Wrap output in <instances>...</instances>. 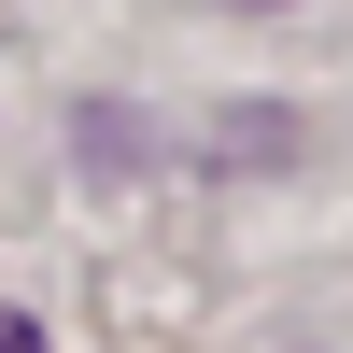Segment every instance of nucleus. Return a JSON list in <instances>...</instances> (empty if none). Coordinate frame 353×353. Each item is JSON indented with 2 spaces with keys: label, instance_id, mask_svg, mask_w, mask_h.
<instances>
[{
  "label": "nucleus",
  "instance_id": "f257e3e1",
  "mask_svg": "<svg viewBox=\"0 0 353 353\" xmlns=\"http://www.w3.org/2000/svg\"><path fill=\"white\" fill-rule=\"evenodd\" d=\"M85 156H99V170H128V156H141V128H128L113 99H85Z\"/></svg>",
  "mask_w": 353,
  "mask_h": 353
},
{
  "label": "nucleus",
  "instance_id": "f03ea898",
  "mask_svg": "<svg viewBox=\"0 0 353 353\" xmlns=\"http://www.w3.org/2000/svg\"><path fill=\"white\" fill-rule=\"evenodd\" d=\"M0 353H43V325H28V311H0Z\"/></svg>",
  "mask_w": 353,
  "mask_h": 353
},
{
  "label": "nucleus",
  "instance_id": "7ed1b4c3",
  "mask_svg": "<svg viewBox=\"0 0 353 353\" xmlns=\"http://www.w3.org/2000/svg\"><path fill=\"white\" fill-rule=\"evenodd\" d=\"M241 14H269V0H241Z\"/></svg>",
  "mask_w": 353,
  "mask_h": 353
}]
</instances>
